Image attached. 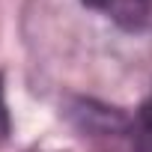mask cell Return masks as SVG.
I'll return each mask as SVG.
<instances>
[{
    "mask_svg": "<svg viewBox=\"0 0 152 152\" xmlns=\"http://www.w3.org/2000/svg\"><path fill=\"white\" fill-rule=\"evenodd\" d=\"M84 3L125 30H140L152 15V0H84Z\"/></svg>",
    "mask_w": 152,
    "mask_h": 152,
    "instance_id": "cell-1",
    "label": "cell"
},
{
    "mask_svg": "<svg viewBox=\"0 0 152 152\" xmlns=\"http://www.w3.org/2000/svg\"><path fill=\"white\" fill-rule=\"evenodd\" d=\"M140 122H143V131H146V137H152V96H149V102L140 107Z\"/></svg>",
    "mask_w": 152,
    "mask_h": 152,
    "instance_id": "cell-2",
    "label": "cell"
}]
</instances>
